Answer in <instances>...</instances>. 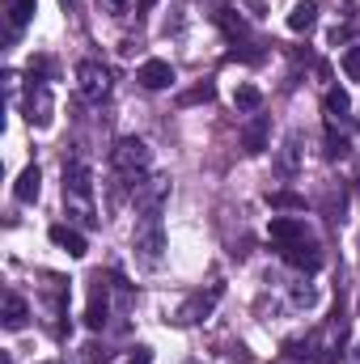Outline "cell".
Here are the masks:
<instances>
[{"instance_id": "484cf974", "label": "cell", "mask_w": 360, "mask_h": 364, "mask_svg": "<svg viewBox=\"0 0 360 364\" xmlns=\"http://www.w3.org/2000/svg\"><path fill=\"white\" fill-rule=\"evenodd\" d=\"M271 208H305V199H297V195L280 191V195H271Z\"/></svg>"}, {"instance_id": "4316f807", "label": "cell", "mask_w": 360, "mask_h": 364, "mask_svg": "<svg viewBox=\"0 0 360 364\" xmlns=\"http://www.w3.org/2000/svg\"><path fill=\"white\" fill-rule=\"evenodd\" d=\"M127 364H153V356H149V348H136V356H132Z\"/></svg>"}, {"instance_id": "3957f363", "label": "cell", "mask_w": 360, "mask_h": 364, "mask_svg": "<svg viewBox=\"0 0 360 364\" xmlns=\"http://www.w3.org/2000/svg\"><path fill=\"white\" fill-rule=\"evenodd\" d=\"M110 166H115V174L123 182H136L149 174V166H153V149L140 140V136H123V140H115V149H110Z\"/></svg>"}, {"instance_id": "7402d4cb", "label": "cell", "mask_w": 360, "mask_h": 364, "mask_svg": "<svg viewBox=\"0 0 360 364\" xmlns=\"http://www.w3.org/2000/svg\"><path fill=\"white\" fill-rule=\"evenodd\" d=\"M102 4V13H110V17H127L132 9H136V0H97Z\"/></svg>"}, {"instance_id": "8992f818", "label": "cell", "mask_w": 360, "mask_h": 364, "mask_svg": "<svg viewBox=\"0 0 360 364\" xmlns=\"http://www.w3.org/2000/svg\"><path fill=\"white\" fill-rule=\"evenodd\" d=\"M166 195H170V178H140L136 186H132V203H136V212H162Z\"/></svg>"}, {"instance_id": "ba28073f", "label": "cell", "mask_w": 360, "mask_h": 364, "mask_svg": "<svg viewBox=\"0 0 360 364\" xmlns=\"http://www.w3.org/2000/svg\"><path fill=\"white\" fill-rule=\"evenodd\" d=\"M322 114H327V127H339V123H344V132L356 127V119H352V97H348L344 90L322 93Z\"/></svg>"}, {"instance_id": "44dd1931", "label": "cell", "mask_w": 360, "mask_h": 364, "mask_svg": "<svg viewBox=\"0 0 360 364\" xmlns=\"http://www.w3.org/2000/svg\"><path fill=\"white\" fill-rule=\"evenodd\" d=\"M233 106H238V110H259V106H263V93L255 90V85H238V90H233Z\"/></svg>"}, {"instance_id": "5b68a950", "label": "cell", "mask_w": 360, "mask_h": 364, "mask_svg": "<svg viewBox=\"0 0 360 364\" xmlns=\"http://www.w3.org/2000/svg\"><path fill=\"white\" fill-rule=\"evenodd\" d=\"M77 93L85 97V102H106L110 97V68L106 64H97V60H81L77 64Z\"/></svg>"}, {"instance_id": "7c38bea8", "label": "cell", "mask_w": 360, "mask_h": 364, "mask_svg": "<svg viewBox=\"0 0 360 364\" xmlns=\"http://www.w3.org/2000/svg\"><path fill=\"white\" fill-rule=\"evenodd\" d=\"M136 81H140L144 90H166V85H174V68H170L166 60H144L140 73H136Z\"/></svg>"}, {"instance_id": "d4e9b609", "label": "cell", "mask_w": 360, "mask_h": 364, "mask_svg": "<svg viewBox=\"0 0 360 364\" xmlns=\"http://www.w3.org/2000/svg\"><path fill=\"white\" fill-rule=\"evenodd\" d=\"M344 73H348L352 81H360V47H348V51H344Z\"/></svg>"}, {"instance_id": "8fae6325", "label": "cell", "mask_w": 360, "mask_h": 364, "mask_svg": "<svg viewBox=\"0 0 360 364\" xmlns=\"http://www.w3.org/2000/svg\"><path fill=\"white\" fill-rule=\"evenodd\" d=\"M30 21H34V0H4V34H9V43H13Z\"/></svg>"}, {"instance_id": "ac0fdd59", "label": "cell", "mask_w": 360, "mask_h": 364, "mask_svg": "<svg viewBox=\"0 0 360 364\" xmlns=\"http://www.w3.org/2000/svg\"><path fill=\"white\" fill-rule=\"evenodd\" d=\"M26 318H30V305H26L17 292H4V326H9V331H21Z\"/></svg>"}, {"instance_id": "9a60e30c", "label": "cell", "mask_w": 360, "mask_h": 364, "mask_svg": "<svg viewBox=\"0 0 360 364\" xmlns=\"http://www.w3.org/2000/svg\"><path fill=\"white\" fill-rule=\"evenodd\" d=\"M26 110H30V123H38V127L51 123V93L43 81H30V106Z\"/></svg>"}, {"instance_id": "d6986e66", "label": "cell", "mask_w": 360, "mask_h": 364, "mask_svg": "<svg viewBox=\"0 0 360 364\" xmlns=\"http://www.w3.org/2000/svg\"><path fill=\"white\" fill-rule=\"evenodd\" d=\"M38 182H43L38 166H26V170H21V178H17V186H13L17 203H34V199H38Z\"/></svg>"}, {"instance_id": "cb8c5ba5", "label": "cell", "mask_w": 360, "mask_h": 364, "mask_svg": "<svg viewBox=\"0 0 360 364\" xmlns=\"http://www.w3.org/2000/svg\"><path fill=\"white\" fill-rule=\"evenodd\" d=\"M348 153V136H335V132H327V157L335 161V157H344Z\"/></svg>"}, {"instance_id": "e0dca14e", "label": "cell", "mask_w": 360, "mask_h": 364, "mask_svg": "<svg viewBox=\"0 0 360 364\" xmlns=\"http://www.w3.org/2000/svg\"><path fill=\"white\" fill-rule=\"evenodd\" d=\"M242 149H246V153H263V149H268V119H263V114L242 127Z\"/></svg>"}, {"instance_id": "83f0119b", "label": "cell", "mask_w": 360, "mask_h": 364, "mask_svg": "<svg viewBox=\"0 0 360 364\" xmlns=\"http://www.w3.org/2000/svg\"><path fill=\"white\" fill-rule=\"evenodd\" d=\"M356 364H360V343H356Z\"/></svg>"}, {"instance_id": "6da1fadb", "label": "cell", "mask_w": 360, "mask_h": 364, "mask_svg": "<svg viewBox=\"0 0 360 364\" xmlns=\"http://www.w3.org/2000/svg\"><path fill=\"white\" fill-rule=\"evenodd\" d=\"M64 212L68 220L93 229L97 212H93V174L85 161H64Z\"/></svg>"}, {"instance_id": "4fadbf2b", "label": "cell", "mask_w": 360, "mask_h": 364, "mask_svg": "<svg viewBox=\"0 0 360 364\" xmlns=\"http://www.w3.org/2000/svg\"><path fill=\"white\" fill-rule=\"evenodd\" d=\"M301 153H305V149H301V136L292 132V136L280 144V157H275V174H280V178H292V174L301 170Z\"/></svg>"}, {"instance_id": "5bb4252c", "label": "cell", "mask_w": 360, "mask_h": 364, "mask_svg": "<svg viewBox=\"0 0 360 364\" xmlns=\"http://www.w3.org/2000/svg\"><path fill=\"white\" fill-rule=\"evenodd\" d=\"M51 242H55L60 250H68L73 259H85V250H90L85 233H81V229H73V225H51Z\"/></svg>"}, {"instance_id": "f1b7e54d", "label": "cell", "mask_w": 360, "mask_h": 364, "mask_svg": "<svg viewBox=\"0 0 360 364\" xmlns=\"http://www.w3.org/2000/svg\"><path fill=\"white\" fill-rule=\"evenodd\" d=\"M60 4H73V0H60Z\"/></svg>"}, {"instance_id": "30bf717a", "label": "cell", "mask_w": 360, "mask_h": 364, "mask_svg": "<svg viewBox=\"0 0 360 364\" xmlns=\"http://www.w3.org/2000/svg\"><path fill=\"white\" fill-rule=\"evenodd\" d=\"M268 237H271V242H280V246H292V242H305V237H309V229H305V220H301V216H271Z\"/></svg>"}, {"instance_id": "9c48e42d", "label": "cell", "mask_w": 360, "mask_h": 364, "mask_svg": "<svg viewBox=\"0 0 360 364\" xmlns=\"http://www.w3.org/2000/svg\"><path fill=\"white\" fill-rule=\"evenodd\" d=\"M216 301H221V288H216V284H212L208 292H191V301L179 309V322H182V326H191V322H203V318L216 309Z\"/></svg>"}, {"instance_id": "603a6c76", "label": "cell", "mask_w": 360, "mask_h": 364, "mask_svg": "<svg viewBox=\"0 0 360 364\" xmlns=\"http://www.w3.org/2000/svg\"><path fill=\"white\" fill-rule=\"evenodd\" d=\"M212 93H216V90H212V81H203V85H195L191 93H182L179 102H182V106H191V102H212Z\"/></svg>"}, {"instance_id": "ffe728a7", "label": "cell", "mask_w": 360, "mask_h": 364, "mask_svg": "<svg viewBox=\"0 0 360 364\" xmlns=\"http://www.w3.org/2000/svg\"><path fill=\"white\" fill-rule=\"evenodd\" d=\"M288 301H292L297 309H314V305H318V288L301 279V284H292V292H288Z\"/></svg>"}, {"instance_id": "7a4b0ae2", "label": "cell", "mask_w": 360, "mask_h": 364, "mask_svg": "<svg viewBox=\"0 0 360 364\" xmlns=\"http://www.w3.org/2000/svg\"><path fill=\"white\" fill-rule=\"evenodd\" d=\"M132 246H136V263L157 272L166 263V225H162V212H140L136 220V233H132Z\"/></svg>"}, {"instance_id": "52a82bcc", "label": "cell", "mask_w": 360, "mask_h": 364, "mask_svg": "<svg viewBox=\"0 0 360 364\" xmlns=\"http://www.w3.org/2000/svg\"><path fill=\"white\" fill-rule=\"evenodd\" d=\"M280 255H284V263L288 267H297V272H305V275H314L318 267H322V246L318 242H292V246H280Z\"/></svg>"}, {"instance_id": "2e32d148", "label": "cell", "mask_w": 360, "mask_h": 364, "mask_svg": "<svg viewBox=\"0 0 360 364\" xmlns=\"http://www.w3.org/2000/svg\"><path fill=\"white\" fill-rule=\"evenodd\" d=\"M314 21H318V4H314V0H297L292 13H288V30H292V34H309Z\"/></svg>"}, {"instance_id": "277c9868", "label": "cell", "mask_w": 360, "mask_h": 364, "mask_svg": "<svg viewBox=\"0 0 360 364\" xmlns=\"http://www.w3.org/2000/svg\"><path fill=\"white\" fill-rule=\"evenodd\" d=\"M115 292H119V284L106 279L102 272L90 279V305H85V326H90V331H102V326L110 322V314H115V309H110V296H115Z\"/></svg>"}, {"instance_id": "f546056e", "label": "cell", "mask_w": 360, "mask_h": 364, "mask_svg": "<svg viewBox=\"0 0 360 364\" xmlns=\"http://www.w3.org/2000/svg\"><path fill=\"white\" fill-rule=\"evenodd\" d=\"M47 364H55V360H47Z\"/></svg>"}]
</instances>
